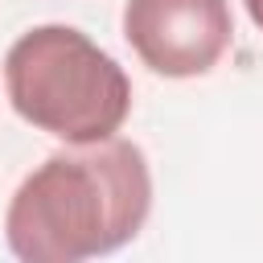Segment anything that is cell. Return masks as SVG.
Segmentation results:
<instances>
[{"label":"cell","mask_w":263,"mask_h":263,"mask_svg":"<svg viewBox=\"0 0 263 263\" xmlns=\"http://www.w3.org/2000/svg\"><path fill=\"white\" fill-rule=\"evenodd\" d=\"M152 210V173L132 140L45 156L12 193L4 238L16 263H86L127 247Z\"/></svg>","instance_id":"cell-1"},{"label":"cell","mask_w":263,"mask_h":263,"mask_svg":"<svg viewBox=\"0 0 263 263\" xmlns=\"http://www.w3.org/2000/svg\"><path fill=\"white\" fill-rule=\"evenodd\" d=\"M4 90L25 123L74 148L115 140L132 111L123 66L74 25L21 33L4 58Z\"/></svg>","instance_id":"cell-2"},{"label":"cell","mask_w":263,"mask_h":263,"mask_svg":"<svg viewBox=\"0 0 263 263\" xmlns=\"http://www.w3.org/2000/svg\"><path fill=\"white\" fill-rule=\"evenodd\" d=\"M123 37L152 74H210L234 41L230 0H127Z\"/></svg>","instance_id":"cell-3"},{"label":"cell","mask_w":263,"mask_h":263,"mask_svg":"<svg viewBox=\"0 0 263 263\" xmlns=\"http://www.w3.org/2000/svg\"><path fill=\"white\" fill-rule=\"evenodd\" d=\"M247 4V16L255 21V29H263V0H242Z\"/></svg>","instance_id":"cell-4"}]
</instances>
